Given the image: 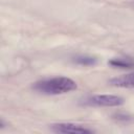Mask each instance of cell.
<instances>
[{
	"instance_id": "3",
	"label": "cell",
	"mask_w": 134,
	"mask_h": 134,
	"mask_svg": "<svg viewBox=\"0 0 134 134\" xmlns=\"http://www.w3.org/2000/svg\"><path fill=\"white\" fill-rule=\"evenodd\" d=\"M50 130L54 133H62V134H89L93 133L92 129L86 128L81 125H75L71 122H59L50 125Z\"/></svg>"
},
{
	"instance_id": "2",
	"label": "cell",
	"mask_w": 134,
	"mask_h": 134,
	"mask_svg": "<svg viewBox=\"0 0 134 134\" xmlns=\"http://www.w3.org/2000/svg\"><path fill=\"white\" fill-rule=\"evenodd\" d=\"M124 103L125 99L118 95L97 94L82 99L81 105L89 106V107H117V106H121Z\"/></svg>"
},
{
	"instance_id": "5",
	"label": "cell",
	"mask_w": 134,
	"mask_h": 134,
	"mask_svg": "<svg viewBox=\"0 0 134 134\" xmlns=\"http://www.w3.org/2000/svg\"><path fill=\"white\" fill-rule=\"evenodd\" d=\"M109 65L115 68L130 69L134 67V60L130 58H115L109 61Z\"/></svg>"
},
{
	"instance_id": "1",
	"label": "cell",
	"mask_w": 134,
	"mask_h": 134,
	"mask_svg": "<svg viewBox=\"0 0 134 134\" xmlns=\"http://www.w3.org/2000/svg\"><path fill=\"white\" fill-rule=\"evenodd\" d=\"M76 83L66 76H57L51 79H45L36 82L32 85V89L39 93L46 95L64 94L76 89Z\"/></svg>"
},
{
	"instance_id": "4",
	"label": "cell",
	"mask_w": 134,
	"mask_h": 134,
	"mask_svg": "<svg viewBox=\"0 0 134 134\" xmlns=\"http://www.w3.org/2000/svg\"><path fill=\"white\" fill-rule=\"evenodd\" d=\"M109 84L114 87H120V88H134V72L124 74L121 76H117L114 79H111L109 81Z\"/></svg>"
},
{
	"instance_id": "6",
	"label": "cell",
	"mask_w": 134,
	"mask_h": 134,
	"mask_svg": "<svg viewBox=\"0 0 134 134\" xmlns=\"http://www.w3.org/2000/svg\"><path fill=\"white\" fill-rule=\"evenodd\" d=\"M72 62L81 66H94L97 64V59L91 55H76L72 59Z\"/></svg>"
}]
</instances>
